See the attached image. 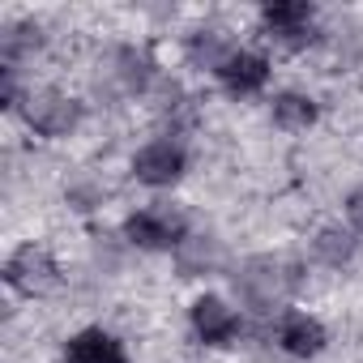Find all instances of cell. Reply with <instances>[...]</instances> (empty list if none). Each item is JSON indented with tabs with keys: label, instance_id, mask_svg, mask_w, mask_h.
<instances>
[{
	"label": "cell",
	"instance_id": "obj_2",
	"mask_svg": "<svg viewBox=\"0 0 363 363\" xmlns=\"http://www.w3.org/2000/svg\"><path fill=\"white\" fill-rule=\"evenodd\" d=\"M5 282L26 295V299H39V295H52L60 286V265L52 261V252H43L39 244H22L9 261H5Z\"/></svg>",
	"mask_w": 363,
	"mask_h": 363
},
{
	"label": "cell",
	"instance_id": "obj_8",
	"mask_svg": "<svg viewBox=\"0 0 363 363\" xmlns=\"http://www.w3.org/2000/svg\"><path fill=\"white\" fill-rule=\"evenodd\" d=\"M218 82L231 90V94H257V90H265V82H269V60L261 56V52H231L223 65H218Z\"/></svg>",
	"mask_w": 363,
	"mask_h": 363
},
{
	"label": "cell",
	"instance_id": "obj_5",
	"mask_svg": "<svg viewBox=\"0 0 363 363\" xmlns=\"http://www.w3.org/2000/svg\"><path fill=\"white\" fill-rule=\"evenodd\" d=\"M184 167H189V158H184V150H179L175 141H150L133 158V175L141 179V184H150V189H171L175 179L184 175Z\"/></svg>",
	"mask_w": 363,
	"mask_h": 363
},
{
	"label": "cell",
	"instance_id": "obj_14",
	"mask_svg": "<svg viewBox=\"0 0 363 363\" xmlns=\"http://www.w3.org/2000/svg\"><path fill=\"white\" fill-rule=\"evenodd\" d=\"M231 52H235V48L227 43V35H223V30H197V35L189 39V56H193L197 65L214 69V73H218V65H223Z\"/></svg>",
	"mask_w": 363,
	"mask_h": 363
},
{
	"label": "cell",
	"instance_id": "obj_16",
	"mask_svg": "<svg viewBox=\"0 0 363 363\" xmlns=\"http://www.w3.org/2000/svg\"><path fill=\"white\" fill-rule=\"evenodd\" d=\"M120 65H124V82H128V90H145V82H150V60L137 56V52H120Z\"/></svg>",
	"mask_w": 363,
	"mask_h": 363
},
{
	"label": "cell",
	"instance_id": "obj_13",
	"mask_svg": "<svg viewBox=\"0 0 363 363\" xmlns=\"http://www.w3.org/2000/svg\"><path fill=\"white\" fill-rule=\"evenodd\" d=\"M312 252L325 261V265H346L350 257H354V235L350 231H342V227H325V231H316V240H312Z\"/></svg>",
	"mask_w": 363,
	"mask_h": 363
},
{
	"label": "cell",
	"instance_id": "obj_6",
	"mask_svg": "<svg viewBox=\"0 0 363 363\" xmlns=\"http://www.w3.org/2000/svg\"><path fill=\"white\" fill-rule=\"evenodd\" d=\"M193 329L206 346H231L240 337V312L227 308V299L218 295H201L193 303Z\"/></svg>",
	"mask_w": 363,
	"mask_h": 363
},
{
	"label": "cell",
	"instance_id": "obj_11",
	"mask_svg": "<svg viewBox=\"0 0 363 363\" xmlns=\"http://www.w3.org/2000/svg\"><path fill=\"white\" fill-rule=\"evenodd\" d=\"M316 103L308 99V94H299V90H286V94H278L274 99V124L282 128V133H303V128H312L316 124Z\"/></svg>",
	"mask_w": 363,
	"mask_h": 363
},
{
	"label": "cell",
	"instance_id": "obj_3",
	"mask_svg": "<svg viewBox=\"0 0 363 363\" xmlns=\"http://www.w3.org/2000/svg\"><path fill=\"white\" fill-rule=\"evenodd\" d=\"M22 116H26V124L39 137H65V133L77 128L82 103L69 99V94H60V90H30L22 99Z\"/></svg>",
	"mask_w": 363,
	"mask_h": 363
},
{
	"label": "cell",
	"instance_id": "obj_12",
	"mask_svg": "<svg viewBox=\"0 0 363 363\" xmlns=\"http://www.w3.org/2000/svg\"><path fill=\"white\" fill-rule=\"evenodd\" d=\"M175 252H179V269H184V278H197V274H206V269H214L223 261V244L210 240V235H189Z\"/></svg>",
	"mask_w": 363,
	"mask_h": 363
},
{
	"label": "cell",
	"instance_id": "obj_1",
	"mask_svg": "<svg viewBox=\"0 0 363 363\" xmlns=\"http://www.w3.org/2000/svg\"><path fill=\"white\" fill-rule=\"evenodd\" d=\"M235 286H240V295H244L257 312H269V308H278V303L291 299V291L299 286V269H295V261H286V257L261 252V257H248V261L240 265Z\"/></svg>",
	"mask_w": 363,
	"mask_h": 363
},
{
	"label": "cell",
	"instance_id": "obj_9",
	"mask_svg": "<svg viewBox=\"0 0 363 363\" xmlns=\"http://www.w3.org/2000/svg\"><path fill=\"white\" fill-rule=\"evenodd\" d=\"M261 22L265 30H274L282 43H303L312 39V5H303V0H269V5L261 9Z\"/></svg>",
	"mask_w": 363,
	"mask_h": 363
},
{
	"label": "cell",
	"instance_id": "obj_15",
	"mask_svg": "<svg viewBox=\"0 0 363 363\" xmlns=\"http://www.w3.org/2000/svg\"><path fill=\"white\" fill-rule=\"evenodd\" d=\"M39 43H43V35H39L35 22H18V26H9L5 39H0V48H5V69H18V60H22L26 52H35Z\"/></svg>",
	"mask_w": 363,
	"mask_h": 363
},
{
	"label": "cell",
	"instance_id": "obj_7",
	"mask_svg": "<svg viewBox=\"0 0 363 363\" xmlns=\"http://www.w3.org/2000/svg\"><path fill=\"white\" fill-rule=\"evenodd\" d=\"M325 342H329L325 325L316 316H308V312H286L282 325H278V346L291 359H312V354L325 350Z\"/></svg>",
	"mask_w": 363,
	"mask_h": 363
},
{
	"label": "cell",
	"instance_id": "obj_4",
	"mask_svg": "<svg viewBox=\"0 0 363 363\" xmlns=\"http://www.w3.org/2000/svg\"><path fill=\"white\" fill-rule=\"evenodd\" d=\"M124 235H128V244H137L145 252H167V248H179L189 240L184 218L171 214V210H137V214H128Z\"/></svg>",
	"mask_w": 363,
	"mask_h": 363
},
{
	"label": "cell",
	"instance_id": "obj_10",
	"mask_svg": "<svg viewBox=\"0 0 363 363\" xmlns=\"http://www.w3.org/2000/svg\"><path fill=\"white\" fill-rule=\"evenodd\" d=\"M65 363H128V354H124L120 337H111L107 329H82L69 337Z\"/></svg>",
	"mask_w": 363,
	"mask_h": 363
},
{
	"label": "cell",
	"instance_id": "obj_17",
	"mask_svg": "<svg viewBox=\"0 0 363 363\" xmlns=\"http://www.w3.org/2000/svg\"><path fill=\"white\" fill-rule=\"evenodd\" d=\"M346 218H350V227L363 235V189H354V193L346 197Z\"/></svg>",
	"mask_w": 363,
	"mask_h": 363
}]
</instances>
